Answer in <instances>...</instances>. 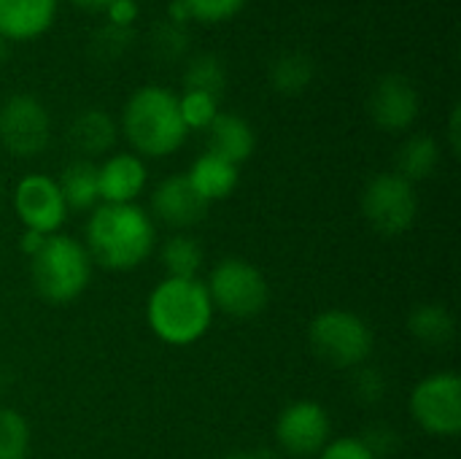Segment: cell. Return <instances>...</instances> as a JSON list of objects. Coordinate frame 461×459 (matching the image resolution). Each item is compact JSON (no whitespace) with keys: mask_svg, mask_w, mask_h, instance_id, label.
Returning <instances> with one entry per match:
<instances>
[{"mask_svg":"<svg viewBox=\"0 0 461 459\" xmlns=\"http://www.w3.org/2000/svg\"><path fill=\"white\" fill-rule=\"evenodd\" d=\"M30 276L46 303H70L92 279V257L78 241L54 233L30 257Z\"/></svg>","mask_w":461,"mask_h":459,"instance_id":"4","label":"cell"},{"mask_svg":"<svg viewBox=\"0 0 461 459\" xmlns=\"http://www.w3.org/2000/svg\"><path fill=\"white\" fill-rule=\"evenodd\" d=\"M448 141H451V151L459 154L461 149V108H451V119H448Z\"/></svg>","mask_w":461,"mask_h":459,"instance_id":"34","label":"cell"},{"mask_svg":"<svg viewBox=\"0 0 461 459\" xmlns=\"http://www.w3.org/2000/svg\"><path fill=\"white\" fill-rule=\"evenodd\" d=\"M62 200L68 206V211H89L97 208L100 203V192H97V165L92 160H73L70 165H65V170L59 173L57 181Z\"/></svg>","mask_w":461,"mask_h":459,"instance_id":"20","label":"cell"},{"mask_svg":"<svg viewBox=\"0 0 461 459\" xmlns=\"http://www.w3.org/2000/svg\"><path fill=\"white\" fill-rule=\"evenodd\" d=\"M370 452H373V457L375 459H384L389 457L397 446H400V438H397V433L392 430V427H386V425H375V427H370L362 438H359Z\"/></svg>","mask_w":461,"mask_h":459,"instance_id":"31","label":"cell"},{"mask_svg":"<svg viewBox=\"0 0 461 459\" xmlns=\"http://www.w3.org/2000/svg\"><path fill=\"white\" fill-rule=\"evenodd\" d=\"M354 392L362 403H381L386 398V376L378 368H357Z\"/></svg>","mask_w":461,"mask_h":459,"instance_id":"30","label":"cell"},{"mask_svg":"<svg viewBox=\"0 0 461 459\" xmlns=\"http://www.w3.org/2000/svg\"><path fill=\"white\" fill-rule=\"evenodd\" d=\"M51 141V116L32 95H11L0 106V143L14 157H38Z\"/></svg>","mask_w":461,"mask_h":459,"instance_id":"9","label":"cell"},{"mask_svg":"<svg viewBox=\"0 0 461 459\" xmlns=\"http://www.w3.org/2000/svg\"><path fill=\"white\" fill-rule=\"evenodd\" d=\"M157 230L151 216L135 206L100 203L86 222V252L92 262L108 271H132L154 252Z\"/></svg>","mask_w":461,"mask_h":459,"instance_id":"1","label":"cell"},{"mask_svg":"<svg viewBox=\"0 0 461 459\" xmlns=\"http://www.w3.org/2000/svg\"><path fill=\"white\" fill-rule=\"evenodd\" d=\"M224 459H262V457H257V454H249V452H235V454H230V457H224Z\"/></svg>","mask_w":461,"mask_h":459,"instance_id":"38","label":"cell"},{"mask_svg":"<svg viewBox=\"0 0 461 459\" xmlns=\"http://www.w3.org/2000/svg\"><path fill=\"white\" fill-rule=\"evenodd\" d=\"M76 3L78 8H86V11H105L113 0H70Z\"/></svg>","mask_w":461,"mask_h":459,"instance_id":"36","label":"cell"},{"mask_svg":"<svg viewBox=\"0 0 461 459\" xmlns=\"http://www.w3.org/2000/svg\"><path fill=\"white\" fill-rule=\"evenodd\" d=\"M146 187V165L138 154H113L97 165V192L103 203H132Z\"/></svg>","mask_w":461,"mask_h":459,"instance_id":"14","label":"cell"},{"mask_svg":"<svg viewBox=\"0 0 461 459\" xmlns=\"http://www.w3.org/2000/svg\"><path fill=\"white\" fill-rule=\"evenodd\" d=\"M211 203H205L197 189L189 184L186 173H176L167 176L165 181H159V187L151 195V211L154 216L176 230H189L194 225H200L208 214Z\"/></svg>","mask_w":461,"mask_h":459,"instance_id":"13","label":"cell"},{"mask_svg":"<svg viewBox=\"0 0 461 459\" xmlns=\"http://www.w3.org/2000/svg\"><path fill=\"white\" fill-rule=\"evenodd\" d=\"M149 327L173 346L200 341L213 319V303L200 279H165L149 298Z\"/></svg>","mask_w":461,"mask_h":459,"instance_id":"3","label":"cell"},{"mask_svg":"<svg viewBox=\"0 0 461 459\" xmlns=\"http://www.w3.org/2000/svg\"><path fill=\"white\" fill-rule=\"evenodd\" d=\"M59 0H0V38L32 41L41 38L57 16Z\"/></svg>","mask_w":461,"mask_h":459,"instance_id":"15","label":"cell"},{"mask_svg":"<svg viewBox=\"0 0 461 459\" xmlns=\"http://www.w3.org/2000/svg\"><path fill=\"white\" fill-rule=\"evenodd\" d=\"M130 43H132V30L105 24L92 38V51H95L97 60H119V57H124V51L130 49Z\"/></svg>","mask_w":461,"mask_h":459,"instance_id":"29","label":"cell"},{"mask_svg":"<svg viewBox=\"0 0 461 459\" xmlns=\"http://www.w3.org/2000/svg\"><path fill=\"white\" fill-rule=\"evenodd\" d=\"M411 414L429 436L456 438L461 433V379L456 373H435L416 384Z\"/></svg>","mask_w":461,"mask_h":459,"instance_id":"8","label":"cell"},{"mask_svg":"<svg viewBox=\"0 0 461 459\" xmlns=\"http://www.w3.org/2000/svg\"><path fill=\"white\" fill-rule=\"evenodd\" d=\"M205 289H208L213 308L235 319H251L262 314L270 300V287L262 271L240 257L221 260L211 271Z\"/></svg>","mask_w":461,"mask_h":459,"instance_id":"6","label":"cell"},{"mask_svg":"<svg viewBox=\"0 0 461 459\" xmlns=\"http://www.w3.org/2000/svg\"><path fill=\"white\" fill-rule=\"evenodd\" d=\"M438 165H440V146L432 135H424V133L411 135L397 149V157H394V173L411 184L429 179L438 170Z\"/></svg>","mask_w":461,"mask_h":459,"instance_id":"19","label":"cell"},{"mask_svg":"<svg viewBox=\"0 0 461 459\" xmlns=\"http://www.w3.org/2000/svg\"><path fill=\"white\" fill-rule=\"evenodd\" d=\"M408 330L419 344L443 349L454 341L456 322H454V314L443 303H424V306L413 308V314L408 319Z\"/></svg>","mask_w":461,"mask_h":459,"instance_id":"21","label":"cell"},{"mask_svg":"<svg viewBox=\"0 0 461 459\" xmlns=\"http://www.w3.org/2000/svg\"><path fill=\"white\" fill-rule=\"evenodd\" d=\"M186 179L205 203H216V200H224V197H230L235 192V187H238V165L205 151L192 162Z\"/></svg>","mask_w":461,"mask_h":459,"instance_id":"18","label":"cell"},{"mask_svg":"<svg viewBox=\"0 0 461 459\" xmlns=\"http://www.w3.org/2000/svg\"><path fill=\"white\" fill-rule=\"evenodd\" d=\"M362 211L367 225L381 235H402L413 227L419 216V195L416 184L402 176L378 173L367 181L362 192Z\"/></svg>","mask_w":461,"mask_h":459,"instance_id":"7","label":"cell"},{"mask_svg":"<svg viewBox=\"0 0 461 459\" xmlns=\"http://www.w3.org/2000/svg\"><path fill=\"white\" fill-rule=\"evenodd\" d=\"M108 24L113 27H124V30H132L135 19H138V3L135 0H113L108 8Z\"/></svg>","mask_w":461,"mask_h":459,"instance_id":"33","label":"cell"},{"mask_svg":"<svg viewBox=\"0 0 461 459\" xmlns=\"http://www.w3.org/2000/svg\"><path fill=\"white\" fill-rule=\"evenodd\" d=\"M151 54L162 62H176L181 57H186L189 51V35H186V27L181 24H173V22H162L151 30Z\"/></svg>","mask_w":461,"mask_h":459,"instance_id":"26","label":"cell"},{"mask_svg":"<svg viewBox=\"0 0 461 459\" xmlns=\"http://www.w3.org/2000/svg\"><path fill=\"white\" fill-rule=\"evenodd\" d=\"M181 3L189 8L192 19L216 24V22H227L235 14H240L249 0H181Z\"/></svg>","mask_w":461,"mask_h":459,"instance_id":"28","label":"cell"},{"mask_svg":"<svg viewBox=\"0 0 461 459\" xmlns=\"http://www.w3.org/2000/svg\"><path fill=\"white\" fill-rule=\"evenodd\" d=\"M14 208L24 230L38 235H54L68 216V206L57 181L43 173H32L19 181L14 192Z\"/></svg>","mask_w":461,"mask_h":459,"instance_id":"11","label":"cell"},{"mask_svg":"<svg viewBox=\"0 0 461 459\" xmlns=\"http://www.w3.org/2000/svg\"><path fill=\"white\" fill-rule=\"evenodd\" d=\"M270 84L281 95H300L316 78V65L305 51H281L270 62Z\"/></svg>","mask_w":461,"mask_h":459,"instance_id":"22","label":"cell"},{"mask_svg":"<svg viewBox=\"0 0 461 459\" xmlns=\"http://www.w3.org/2000/svg\"><path fill=\"white\" fill-rule=\"evenodd\" d=\"M319 459H375L373 452L359 438H338L324 446Z\"/></svg>","mask_w":461,"mask_h":459,"instance_id":"32","label":"cell"},{"mask_svg":"<svg viewBox=\"0 0 461 459\" xmlns=\"http://www.w3.org/2000/svg\"><path fill=\"white\" fill-rule=\"evenodd\" d=\"M70 146L81 154V160H92L108 154L116 143V122L103 108H86L73 116L68 130Z\"/></svg>","mask_w":461,"mask_h":459,"instance_id":"17","label":"cell"},{"mask_svg":"<svg viewBox=\"0 0 461 459\" xmlns=\"http://www.w3.org/2000/svg\"><path fill=\"white\" fill-rule=\"evenodd\" d=\"M162 265L167 279H197L203 268V249L192 235H173L162 246Z\"/></svg>","mask_w":461,"mask_h":459,"instance_id":"24","label":"cell"},{"mask_svg":"<svg viewBox=\"0 0 461 459\" xmlns=\"http://www.w3.org/2000/svg\"><path fill=\"white\" fill-rule=\"evenodd\" d=\"M308 341L313 354L340 371L362 368L373 354L370 325L351 311H324L311 322Z\"/></svg>","mask_w":461,"mask_h":459,"instance_id":"5","label":"cell"},{"mask_svg":"<svg viewBox=\"0 0 461 459\" xmlns=\"http://www.w3.org/2000/svg\"><path fill=\"white\" fill-rule=\"evenodd\" d=\"M367 111L381 130L402 133L419 119L421 97L411 78H405L402 73H386L375 81L367 100Z\"/></svg>","mask_w":461,"mask_h":459,"instance_id":"12","label":"cell"},{"mask_svg":"<svg viewBox=\"0 0 461 459\" xmlns=\"http://www.w3.org/2000/svg\"><path fill=\"white\" fill-rule=\"evenodd\" d=\"M254 146H257L254 127L238 114L219 111V116L208 127V151L232 165H240L254 154Z\"/></svg>","mask_w":461,"mask_h":459,"instance_id":"16","label":"cell"},{"mask_svg":"<svg viewBox=\"0 0 461 459\" xmlns=\"http://www.w3.org/2000/svg\"><path fill=\"white\" fill-rule=\"evenodd\" d=\"M178 111L186 130H208L219 116V100L205 92H184L178 97Z\"/></svg>","mask_w":461,"mask_h":459,"instance_id":"27","label":"cell"},{"mask_svg":"<svg viewBox=\"0 0 461 459\" xmlns=\"http://www.w3.org/2000/svg\"><path fill=\"white\" fill-rule=\"evenodd\" d=\"M227 87V65L221 62L219 54H197L189 60L184 70V92H205L211 97H221Z\"/></svg>","mask_w":461,"mask_h":459,"instance_id":"23","label":"cell"},{"mask_svg":"<svg viewBox=\"0 0 461 459\" xmlns=\"http://www.w3.org/2000/svg\"><path fill=\"white\" fill-rule=\"evenodd\" d=\"M330 430L332 425L324 406L313 400H300L281 411L276 422V441L284 454L305 459L324 452V446L330 444Z\"/></svg>","mask_w":461,"mask_h":459,"instance_id":"10","label":"cell"},{"mask_svg":"<svg viewBox=\"0 0 461 459\" xmlns=\"http://www.w3.org/2000/svg\"><path fill=\"white\" fill-rule=\"evenodd\" d=\"M30 446V427L22 414L0 409V459H24Z\"/></svg>","mask_w":461,"mask_h":459,"instance_id":"25","label":"cell"},{"mask_svg":"<svg viewBox=\"0 0 461 459\" xmlns=\"http://www.w3.org/2000/svg\"><path fill=\"white\" fill-rule=\"evenodd\" d=\"M167 22L186 27L192 22V14H189V8L181 0H170V5H167Z\"/></svg>","mask_w":461,"mask_h":459,"instance_id":"35","label":"cell"},{"mask_svg":"<svg viewBox=\"0 0 461 459\" xmlns=\"http://www.w3.org/2000/svg\"><path fill=\"white\" fill-rule=\"evenodd\" d=\"M8 60V41L5 38H0V65Z\"/></svg>","mask_w":461,"mask_h":459,"instance_id":"37","label":"cell"},{"mask_svg":"<svg viewBox=\"0 0 461 459\" xmlns=\"http://www.w3.org/2000/svg\"><path fill=\"white\" fill-rule=\"evenodd\" d=\"M122 130L130 146L143 157H167L186 141V124L178 111V95L167 87H140L122 111Z\"/></svg>","mask_w":461,"mask_h":459,"instance_id":"2","label":"cell"}]
</instances>
